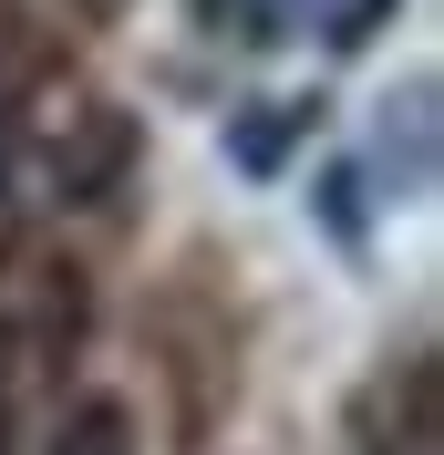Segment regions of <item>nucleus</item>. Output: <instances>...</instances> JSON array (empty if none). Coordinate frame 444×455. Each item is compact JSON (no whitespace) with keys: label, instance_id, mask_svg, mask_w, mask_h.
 <instances>
[{"label":"nucleus","instance_id":"f03ea898","mask_svg":"<svg viewBox=\"0 0 444 455\" xmlns=\"http://www.w3.org/2000/svg\"><path fill=\"white\" fill-rule=\"evenodd\" d=\"M279 145H289V104H258V124L238 135V156H249V166H269Z\"/></svg>","mask_w":444,"mask_h":455},{"label":"nucleus","instance_id":"f257e3e1","mask_svg":"<svg viewBox=\"0 0 444 455\" xmlns=\"http://www.w3.org/2000/svg\"><path fill=\"white\" fill-rule=\"evenodd\" d=\"M52 455H135V414H124L114 394H83L52 425Z\"/></svg>","mask_w":444,"mask_h":455}]
</instances>
